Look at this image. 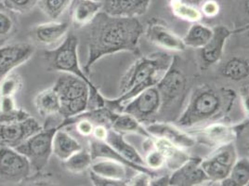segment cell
Returning a JSON list of instances; mask_svg holds the SVG:
<instances>
[{
  "label": "cell",
  "mask_w": 249,
  "mask_h": 186,
  "mask_svg": "<svg viewBox=\"0 0 249 186\" xmlns=\"http://www.w3.org/2000/svg\"><path fill=\"white\" fill-rule=\"evenodd\" d=\"M172 57L165 53H156L140 58L126 71L120 82L121 95L115 99H105V106L120 113L124 104L147 88L156 86L164 75Z\"/></svg>",
  "instance_id": "cell-3"
},
{
  "label": "cell",
  "mask_w": 249,
  "mask_h": 186,
  "mask_svg": "<svg viewBox=\"0 0 249 186\" xmlns=\"http://www.w3.org/2000/svg\"><path fill=\"white\" fill-rule=\"evenodd\" d=\"M161 108V97L156 86L147 88L124 104L120 113L134 116L141 123H152Z\"/></svg>",
  "instance_id": "cell-10"
},
{
  "label": "cell",
  "mask_w": 249,
  "mask_h": 186,
  "mask_svg": "<svg viewBox=\"0 0 249 186\" xmlns=\"http://www.w3.org/2000/svg\"><path fill=\"white\" fill-rule=\"evenodd\" d=\"M170 175H156L151 179L150 186H169Z\"/></svg>",
  "instance_id": "cell-45"
},
{
  "label": "cell",
  "mask_w": 249,
  "mask_h": 186,
  "mask_svg": "<svg viewBox=\"0 0 249 186\" xmlns=\"http://www.w3.org/2000/svg\"><path fill=\"white\" fill-rule=\"evenodd\" d=\"M72 0H37L40 11L50 19L57 20L66 11Z\"/></svg>",
  "instance_id": "cell-34"
},
{
  "label": "cell",
  "mask_w": 249,
  "mask_h": 186,
  "mask_svg": "<svg viewBox=\"0 0 249 186\" xmlns=\"http://www.w3.org/2000/svg\"><path fill=\"white\" fill-rule=\"evenodd\" d=\"M201 12L203 16L208 18H214L218 15L220 11V7L218 2L215 0H207L201 6Z\"/></svg>",
  "instance_id": "cell-41"
},
{
  "label": "cell",
  "mask_w": 249,
  "mask_h": 186,
  "mask_svg": "<svg viewBox=\"0 0 249 186\" xmlns=\"http://www.w3.org/2000/svg\"><path fill=\"white\" fill-rule=\"evenodd\" d=\"M237 158L234 143H229L217 147L210 155L201 160L200 165L210 183H220L228 177Z\"/></svg>",
  "instance_id": "cell-9"
},
{
  "label": "cell",
  "mask_w": 249,
  "mask_h": 186,
  "mask_svg": "<svg viewBox=\"0 0 249 186\" xmlns=\"http://www.w3.org/2000/svg\"><path fill=\"white\" fill-rule=\"evenodd\" d=\"M88 25L89 55L84 67L86 74L104 56L119 52L140 53L139 41L143 28L137 18L114 17L101 11Z\"/></svg>",
  "instance_id": "cell-1"
},
{
  "label": "cell",
  "mask_w": 249,
  "mask_h": 186,
  "mask_svg": "<svg viewBox=\"0 0 249 186\" xmlns=\"http://www.w3.org/2000/svg\"><path fill=\"white\" fill-rule=\"evenodd\" d=\"M23 82L21 75L16 73L11 72L0 79V97L11 96L14 97L20 93Z\"/></svg>",
  "instance_id": "cell-35"
},
{
  "label": "cell",
  "mask_w": 249,
  "mask_h": 186,
  "mask_svg": "<svg viewBox=\"0 0 249 186\" xmlns=\"http://www.w3.org/2000/svg\"><path fill=\"white\" fill-rule=\"evenodd\" d=\"M17 107L14 97H0V112H9Z\"/></svg>",
  "instance_id": "cell-43"
},
{
  "label": "cell",
  "mask_w": 249,
  "mask_h": 186,
  "mask_svg": "<svg viewBox=\"0 0 249 186\" xmlns=\"http://www.w3.org/2000/svg\"><path fill=\"white\" fill-rule=\"evenodd\" d=\"M35 105L37 113L44 118H50L59 114L61 101L57 93L52 89L42 91L35 98Z\"/></svg>",
  "instance_id": "cell-27"
},
{
  "label": "cell",
  "mask_w": 249,
  "mask_h": 186,
  "mask_svg": "<svg viewBox=\"0 0 249 186\" xmlns=\"http://www.w3.org/2000/svg\"><path fill=\"white\" fill-rule=\"evenodd\" d=\"M150 145L162 153L166 159V166L170 169H176L191 156L186 152L165 139L151 136L148 138Z\"/></svg>",
  "instance_id": "cell-22"
},
{
  "label": "cell",
  "mask_w": 249,
  "mask_h": 186,
  "mask_svg": "<svg viewBox=\"0 0 249 186\" xmlns=\"http://www.w3.org/2000/svg\"><path fill=\"white\" fill-rule=\"evenodd\" d=\"M69 7L71 21L76 29L88 25L103 10V3L93 0H72Z\"/></svg>",
  "instance_id": "cell-20"
},
{
  "label": "cell",
  "mask_w": 249,
  "mask_h": 186,
  "mask_svg": "<svg viewBox=\"0 0 249 186\" xmlns=\"http://www.w3.org/2000/svg\"><path fill=\"white\" fill-rule=\"evenodd\" d=\"M220 73L223 77L232 81H243L249 79V64L248 60L234 57L221 66Z\"/></svg>",
  "instance_id": "cell-29"
},
{
  "label": "cell",
  "mask_w": 249,
  "mask_h": 186,
  "mask_svg": "<svg viewBox=\"0 0 249 186\" xmlns=\"http://www.w3.org/2000/svg\"><path fill=\"white\" fill-rule=\"evenodd\" d=\"M89 153H90L93 160L98 159V158L113 159V160L118 161V162L124 164L127 167H130V168L134 169L137 172L138 171L145 172L147 174L152 176L153 178L157 175V173L155 170L150 169L146 166L138 165V164H135V163L129 161L128 159L124 158L123 155L117 153L115 150H114L110 145H108L107 143H105L104 141H99V140H96V139L91 140L90 143H89Z\"/></svg>",
  "instance_id": "cell-19"
},
{
  "label": "cell",
  "mask_w": 249,
  "mask_h": 186,
  "mask_svg": "<svg viewBox=\"0 0 249 186\" xmlns=\"http://www.w3.org/2000/svg\"><path fill=\"white\" fill-rule=\"evenodd\" d=\"M30 114L22 108L16 107L9 112H0V125L11 124L27 119Z\"/></svg>",
  "instance_id": "cell-38"
},
{
  "label": "cell",
  "mask_w": 249,
  "mask_h": 186,
  "mask_svg": "<svg viewBox=\"0 0 249 186\" xmlns=\"http://www.w3.org/2000/svg\"><path fill=\"white\" fill-rule=\"evenodd\" d=\"M72 124H75L77 132L80 133L82 136L89 137L92 134L94 124L89 120L85 119V118H78V119H74L73 121H71L70 125Z\"/></svg>",
  "instance_id": "cell-40"
},
{
  "label": "cell",
  "mask_w": 249,
  "mask_h": 186,
  "mask_svg": "<svg viewBox=\"0 0 249 186\" xmlns=\"http://www.w3.org/2000/svg\"><path fill=\"white\" fill-rule=\"evenodd\" d=\"M99 161L93 160L89 167L91 170L97 175L103 176L108 179L117 180V181H125L127 177L126 166L108 158H99Z\"/></svg>",
  "instance_id": "cell-25"
},
{
  "label": "cell",
  "mask_w": 249,
  "mask_h": 186,
  "mask_svg": "<svg viewBox=\"0 0 249 186\" xmlns=\"http://www.w3.org/2000/svg\"><path fill=\"white\" fill-rule=\"evenodd\" d=\"M146 130L151 136L165 139L183 150L192 148L196 144L195 138L189 132L170 123L152 122L146 126Z\"/></svg>",
  "instance_id": "cell-17"
},
{
  "label": "cell",
  "mask_w": 249,
  "mask_h": 186,
  "mask_svg": "<svg viewBox=\"0 0 249 186\" xmlns=\"http://www.w3.org/2000/svg\"><path fill=\"white\" fill-rule=\"evenodd\" d=\"M104 142L107 143L117 153L123 155L124 158L128 159L129 161L138 165L145 166L144 158H142V156L136 150L134 146H132L124 140L122 133L117 132L112 129H109Z\"/></svg>",
  "instance_id": "cell-24"
},
{
  "label": "cell",
  "mask_w": 249,
  "mask_h": 186,
  "mask_svg": "<svg viewBox=\"0 0 249 186\" xmlns=\"http://www.w3.org/2000/svg\"><path fill=\"white\" fill-rule=\"evenodd\" d=\"M143 148L146 151L144 162L147 167H149L152 170H156L166 166V159L164 155H162L160 151H158L150 145L148 138H146V141L143 144Z\"/></svg>",
  "instance_id": "cell-36"
},
{
  "label": "cell",
  "mask_w": 249,
  "mask_h": 186,
  "mask_svg": "<svg viewBox=\"0 0 249 186\" xmlns=\"http://www.w3.org/2000/svg\"><path fill=\"white\" fill-rule=\"evenodd\" d=\"M241 100H242V104H243V106H244V109H245L246 112L249 114V87H246V88L242 91Z\"/></svg>",
  "instance_id": "cell-46"
},
{
  "label": "cell",
  "mask_w": 249,
  "mask_h": 186,
  "mask_svg": "<svg viewBox=\"0 0 249 186\" xmlns=\"http://www.w3.org/2000/svg\"><path fill=\"white\" fill-rule=\"evenodd\" d=\"M82 145L67 131L59 128L52 139V154L61 161H65L74 153L82 150Z\"/></svg>",
  "instance_id": "cell-23"
},
{
  "label": "cell",
  "mask_w": 249,
  "mask_h": 186,
  "mask_svg": "<svg viewBox=\"0 0 249 186\" xmlns=\"http://www.w3.org/2000/svg\"><path fill=\"white\" fill-rule=\"evenodd\" d=\"M20 30V21L17 13L9 10L0 1V46L7 44Z\"/></svg>",
  "instance_id": "cell-26"
},
{
  "label": "cell",
  "mask_w": 249,
  "mask_h": 186,
  "mask_svg": "<svg viewBox=\"0 0 249 186\" xmlns=\"http://www.w3.org/2000/svg\"><path fill=\"white\" fill-rule=\"evenodd\" d=\"M69 30L67 22H46L35 26L32 30L33 39L39 45L52 46L63 38Z\"/></svg>",
  "instance_id": "cell-21"
},
{
  "label": "cell",
  "mask_w": 249,
  "mask_h": 186,
  "mask_svg": "<svg viewBox=\"0 0 249 186\" xmlns=\"http://www.w3.org/2000/svg\"><path fill=\"white\" fill-rule=\"evenodd\" d=\"M3 4L15 13L26 14L37 5V0H2Z\"/></svg>",
  "instance_id": "cell-37"
},
{
  "label": "cell",
  "mask_w": 249,
  "mask_h": 186,
  "mask_svg": "<svg viewBox=\"0 0 249 186\" xmlns=\"http://www.w3.org/2000/svg\"><path fill=\"white\" fill-rule=\"evenodd\" d=\"M93 1H101V0H93Z\"/></svg>",
  "instance_id": "cell-48"
},
{
  "label": "cell",
  "mask_w": 249,
  "mask_h": 186,
  "mask_svg": "<svg viewBox=\"0 0 249 186\" xmlns=\"http://www.w3.org/2000/svg\"><path fill=\"white\" fill-rule=\"evenodd\" d=\"M187 3H190V4H193V5H196V4H199L201 0H183Z\"/></svg>",
  "instance_id": "cell-47"
},
{
  "label": "cell",
  "mask_w": 249,
  "mask_h": 186,
  "mask_svg": "<svg viewBox=\"0 0 249 186\" xmlns=\"http://www.w3.org/2000/svg\"><path fill=\"white\" fill-rule=\"evenodd\" d=\"M89 178L94 186H125V181H117L108 179L103 176L97 175L96 173L89 170Z\"/></svg>",
  "instance_id": "cell-39"
},
{
  "label": "cell",
  "mask_w": 249,
  "mask_h": 186,
  "mask_svg": "<svg viewBox=\"0 0 249 186\" xmlns=\"http://www.w3.org/2000/svg\"><path fill=\"white\" fill-rule=\"evenodd\" d=\"M189 133L195 138L196 143L211 148L234 143L238 138L235 125H227L218 121L190 130Z\"/></svg>",
  "instance_id": "cell-11"
},
{
  "label": "cell",
  "mask_w": 249,
  "mask_h": 186,
  "mask_svg": "<svg viewBox=\"0 0 249 186\" xmlns=\"http://www.w3.org/2000/svg\"><path fill=\"white\" fill-rule=\"evenodd\" d=\"M111 129L120 133H136V134L142 135L144 138L151 137L150 133L147 131L145 127L136 119L134 116L125 113H117L113 123L111 126Z\"/></svg>",
  "instance_id": "cell-28"
},
{
  "label": "cell",
  "mask_w": 249,
  "mask_h": 186,
  "mask_svg": "<svg viewBox=\"0 0 249 186\" xmlns=\"http://www.w3.org/2000/svg\"><path fill=\"white\" fill-rule=\"evenodd\" d=\"M78 43V38L74 35H69L58 48L45 51L43 57L50 70L71 74L84 80L90 89L89 104L92 103L93 108L104 107L105 106V98L80 67L77 53Z\"/></svg>",
  "instance_id": "cell-4"
},
{
  "label": "cell",
  "mask_w": 249,
  "mask_h": 186,
  "mask_svg": "<svg viewBox=\"0 0 249 186\" xmlns=\"http://www.w3.org/2000/svg\"><path fill=\"white\" fill-rule=\"evenodd\" d=\"M153 177L145 172L138 171V174L130 179H126V186H150V182Z\"/></svg>",
  "instance_id": "cell-42"
},
{
  "label": "cell",
  "mask_w": 249,
  "mask_h": 186,
  "mask_svg": "<svg viewBox=\"0 0 249 186\" xmlns=\"http://www.w3.org/2000/svg\"><path fill=\"white\" fill-rule=\"evenodd\" d=\"M249 183V161L244 157L235 161L228 177L223 179L219 185L223 186H247Z\"/></svg>",
  "instance_id": "cell-31"
},
{
  "label": "cell",
  "mask_w": 249,
  "mask_h": 186,
  "mask_svg": "<svg viewBox=\"0 0 249 186\" xmlns=\"http://www.w3.org/2000/svg\"><path fill=\"white\" fill-rule=\"evenodd\" d=\"M212 34L213 29L211 27L199 22H194L182 40L186 47L200 50L209 41Z\"/></svg>",
  "instance_id": "cell-30"
},
{
  "label": "cell",
  "mask_w": 249,
  "mask_h": 186,
  "mask_svg": "<svg viewBox=\"0 0 249 186\" xmlns=\"http://www.w3.org/2000/svg\"><path fill=\"white\" fill-rule=\"evenodd\" d=\"M42 129L41 125L32 115L21 122L0 125V145L16 148Z\"/></svg>",
  "instance_id": "cell-14"
},
{
  "label": "cell",
  "mask_w": 249,
  "mask_h": 186,
  "mask_svg": "<svg viewBox=\"0 0 249 186\" xmlns=\"http://www.w3.org/2000/svg\"><path fill=\"white\" fill-rule=\"evenodd\" d=\"M146 37L148 40L157 47L172 52H184L186 46L182 38L171 31L164 22L153 21L147 26Z\"/></svg>",
  "instance_id": "cell-16"
},
{
  "label": "cell",
  "mask_w": 249,
  "mask_h": 186,
  "mask_svg": "<svg viewBox=\"0 0 249 186\" xmlns=\"http://www.w3.org/2000/svg\"><path fill=\"white\" fill-rule=\"evenodd\" d=\"M169 7L172 13L180 20L198 22L203 18L202 12L196 5L187 3L183 0H169Z\"/></svg>",
  "instance_id": "cell-32"
},
{
  "label": "cell",
  "mask_w": 249,
  "mask_h": 186,
  "mask_svg": "<svg viewBox=\"0 0 249 186\" xmlns=\"http://www.w3.org/2000/svg\"><path fill=\"white\" fill-rule=\"evenodd\" d=\"M202 158L190 157L181 166L174 169L169 178V186H201L209 182L208 176L201 167Z\"/></svg>",
  "instance_id": "cell-15"
},
{
  "label": "cell",
  "mask_w": 249,
  "mask_h": 186,
  "mask_svg": "<svg viewBox=\"0 0 249 186\" xmlns=\"http://www.w3.org/2000/svg\"><path fill=\"white\" fill-rule=\"evenodd\" d=\"M235 101L236 93L232 90L208 84L201 85L191 94L177 123L182 128H193L217 122L228 115Z\"/></svg>",
  "instance_id": "cell-2"
},
{
  "label": "cell",
  "mask_w": 249,
  "mask_h": 186,
  "mask_svg": "<svg viewBox=\"0 0 249 186\" xmlns=\"http://www.w3.org/2000/svg\"><path fill=\"white\" fill-rule=\"evenodd\" d=\"M33 169L29 160L14 148L0 145V186L21 185Z\"/></svg>",
  "instance_id": "cell-8"
},
{
  "label": "cell",
  "mask_w": 249,
  "mask_h": 186,
  "mask_svg": "<svg viewBox=\"0 0 249 186\" xmlns=\"http://www.w3.org/2000/svg\"><path fill=\"white\" fill-rule=\"evenodd\" d=\"M152 0H106L104 12L114 17L137 18L145 14Z\"/></svg>",
  "instance_id": "cell-18"
},
{
  "label": "cell",
  "mask_w": 249,
  "mask_h": 186,
  "mask_svg": "<svg viewBox=\"0 0 249 186\" xmlns=\"http://www.w3.org/2000/svg\"><path fill=\"white\" fill-rule=\"evenodd\" d=\"M108 128L105 127L104 125H96L94 126L93 131H92V136L94 139L99 140V141H105L106 136L108 133Z\"/></svg>",
  "instance_id": "cell-44"
},
{
  "label": "cell",
  "mask_w": 249,
  "mask_h": 186,
  "mask_svg": "<svg viewBox=\"0 0 249 186\" xmlns=\"http://www.w3.org/2000/svg\"><path fill=\"white\" fill-rule=\"evenodd\" d=\"M36 49L30 43H12L0 46V79L28 62Z\"/></svg>",
  "instance_id": "cell-13"
},
{
  "label": "cell",
  "mask_w": 249,
  "mask_h": 186,
  "mask_svg": "<svg viewBox=\"0 0 249 186\" xmlns=\"http://www.w3.org/2000/svg\"><path fill=\"white\" fill-rule=\"evenodd\" d=\"M93 159L89 151L80 150L63 161V165L65 168L74 174L82 173L89 168Z\"/></svg>",
  "instance_id": "cell-33"
},
{
  "label": "cell",
  "mask_w": 249,
  "mask_h": 186,
  "mask_svg": "<svg viewBox=\"0 0 249 186\" xmlns=\"http://www.w3.org/2000/svg\"><path fill=\"white\" fill-rule=\"evenodd\" d=\"M161 97L160 113H173L182 106L188 93L189 78L180 69L178 58L172 57L170 66L156 85Z\"/></svg>",
  "instance_id": "cell-6"
},
{
  "label": "cell",
  "mask_w": 249,
  "mask_h": 186,
  "mask_svg": "<svg viewBox=\"0 0 249 186\" xmlns=\"http://www.w3.org/2000/svg\"><path fill=\"white\" fill-rule=\"evenodd\" d=\"M53 90L57 93L61 101L59 115L62 116V119L87 111L89 105L90 89L78 76L63 73L54 84Z\"/></svg>",
  "instance_id": "cell-5"
},
{
  "label": "cell",
  "mask_w": 249,
  "mask_h": 186,
  "mask_svg": "<svg viewBox=\"0 0 249 186\" xmlns=\"http://www.w3.org/2000/svg\"><path fill=\"white\" fill-rule=\"evenodd\" d=\"M58 129V126L45 127L14 148L29 160L34 172H41L49 164L52 155V139Z\"/></svg>",
  "instance_id": "cell-7"
},
{
  "label": "cell",
  "mask_w": 249,
  "mask_h": 186,
  "mask_svg": "<svg viewBox=\"0 0 249 186\" xmlns=\"http://www.w3.org/2000/svg\"><path fill=\"white\" fill-rule=\"evenodd\" d=\"M212 29L213 34L211 38L203 48L200 49V61L202 70H207L220 61L223 55L224 46L231 35L246 30V28L231 30L225 25H217Z\"/></svg>",
  "instance_id": "cell-12"
}]
</instances>
